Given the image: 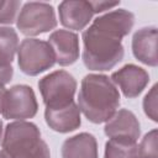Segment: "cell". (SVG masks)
I'll list each match as a JSON object with an SVG mask.
<instances>
[{"label":"cell","instance_id":"obj_20","mask_svg":"<svg viewBox=\"0 0 158 158\" xmlns=\"http://www.w3.org/2000/svg\"><path fill=\"white\" fill-rule=\"evenodd\" d=\"M91 4V7H93V11L94 14H100V12H104L106 10H110V9H114L116 6L120 5V1H115V2H109V1H90Z\"/></svg>","mask_w":158,"mask_h":158},{"label":"cell","instance_id":"obj_15","mask_svg":"<svg viewBox=\"0 0 158 158\" xmlns=\"http://www.w3.org/2000/svg\"><path fill=\"white\" fill-rule=\"evenodd\" d=\"M19 48V36L12 27H0V68L11 67Z\"/></svg>","mask_w":158,"mask_h":158},{"label":"cell","instance_id":"obj_13","mask_svg":"<svg viewBox=\"0 0 158 158\" xmlns=\"http://www.w3.org/2000/svg\"><path fill=\"white\" fill-rule=\"evenodd\" d=\"M46 123L56 132L68 133L75 131L81 125L80 110L75 102L70 104L67 107L57 110H44Z\"/></svg>","mask_w":158,"mask_h":158},{"label":"cell","instance_id":"obj_9","mask_svg":"<svg viewBox=\"0 0 158 158\" xmlns=\"http://www.w3.org/2000/svg\"><path fill=\"white\" fill-rule=\"evenodd\" d=\"M110 79L112 83L118 85L126 98L133 99L137 98L148 85L149 74L146 69L136 64H126L114 72Z\"/></svg>","mask_w":158,"mask_h":158},{"label":"cell","instance_id":"obj_12","mask_svg":"<svg viewBox=\"0 0 158 158\" xmlns=\"http://www.w3.org/2000/svg\"><path fill=\"white\" fill-rule=\"evenodd\" d=\"M157 36V27L149 26L137 30L132 37V53L135 58L149 67H157L158 64Z\"/></svg>","mask_w":158,"mask_h":158},{"label":"cell","instance_id":"obj_5","mask_svg":"<svg viewBox=\"0 0 158 158\" xmlns=\"http://www.w3.org/2000/svg\"><path fill=\"white\" fill-rule=\"evenodd\" d=\"M17 64L26 75L35 77L56 64V56L48 42L25 38L17 48Z\"/></svg>","mask_w":158,"mask_h":158},{"label":"cell","instance_id":"obj_8","mask_svg":"<svg viewBox=\"0 0 158 158\" xmlns=\"http://www.w3.org/2000/svg\"><path fill=\"white\" fill-rule=\"evenodd\" d=\"M104 132L110 139L137 142L141 135V126L138 118L132 111L120 109L106 121Z\"/></svg>","mask_w":158,"mask_h":158},{"label":"cell","instance_id":"obj_23","mask_svg":"<svg viewBox=\"0 0 158 158\" xmlns=\"http://www.w3.org/2000/svg\"><path fill=\"white\" fill-rule=\"evenodd\" d=\"M2 139V121L0 120V141Z\"/></svg>","mask_w":158,"mask_h":158},{"label":"cell","instance_id":"obj_16","mask_svg":"<svg viewBox=\"0 0 158 158\" xmlns=\"http://www.w3.org/2000/svg\"><path fill=\"white\" fill-rule=\"evenodd\" d=\"M104 158H139L137 142L125 139H109L105 144Z\"/></svg>","mask_w":158,"mask_h":158},{"label":"cell","instance_id":"obj_17","mask_svg":"<svg viewBox=\"0 0 158 158\" xmlns=\"http://www.w3.org/2000/svg\"><path fill=\"white\" fill-rule=\"evenodd\" d=\"M157 130L153 128L141 141L138 146L139 158H158V144H157Z\"/></svg>","mask_w":158,"mask_h":158},{"label":"cell","instance_id":"obj_3","mask_svg":"<svg viewBox=\"0 0 158 158\" xmlns=\"http://www.w3.org/2000/svg\"><path fill=\"white\" fill-rule=\"evenodd\" d=\"M0 158H51V152L36 123L15 121L5 127Z\"/></svg>","mask_w":158,"mask_h":158},{"label":"cell","instance_id":"obj_6","mask_svg":"<svg viewBox=\"0 0 158 158\" xmlns=\"http://www.w3.org/2000/svg\"><path fill=\"white\" fill-rule=\"evenodd\" d=\"M16 26L22 35L30 37L49 32L57 27L54 9L48 2H26L20 10Z\"/></svg>","mask_w":158,"mask_h":158},{"label":"cell","instance_id":"obj_14","mask_svg":"<svg viewBox=\"0 0 158 158\" xmlns=\"http://www.w3.org/2000/svg\"><path fill=\"white\" fill-rule=\"evenodd\" d=\"M60 153L62 158H99L96 138L91 133L80 132L63 142Z\"/></svg>","mask_w":158,"mask_h":158},{"label":"cell","instance_id":"obj_22","mask_svg":"<svg viewBox=\"0 0 158 158\" xmlns=\"http://www.w3.org/2000/svg\"><path fill=\"white\" fill-rule=\"evenodd\" d=\"M6 89L5 88H0V114H1V107H2V99H4V94H5Z\"/></svg>","mask_w":158,"mask_h":158},{"label":"cell","instance_id":"obj_10","mask_svg":"<svg viewBox=\"0 0 158 158\" xmlns=\"http://www.w3.org/2000/svg\"><path fill=\"white\" fill-rule=\"evenodd\" d=\"M48 43L56 56V63L62 67L74 64L79 58V37L68 30H56L49 35Z\"/></svg>","mask_w":158,"mask_h":158},{"label":"cell","instance_id":"obj_19","mask_svg":"<svg viewBox=\"0 0 158 158\" xmlns=\"http://www.w3.org/2000/svg\"><path fill=\"white\" fill-rule=\"evenodd\" d=\"M157 88L158 85L154 84L152 86V89L146 94L144 99H143V110L144 114L154 122L158 121V96H157Z\"/></svg>","mask_w":158,"mask_h":158},{"label":"cell","instance_id":"obj_1","mask_svg":"<svg viewBox=\"0 0 158 158\" xmlns=\"http://www.w3.org/2000/svg\"><path fill=\"white\" fill-rule=\"evenodd\" d=\"M135 25V15L126 9L109 11L94 20L83 32V63L90 70L112 69L123 58L122 38Z\"/></svg>","mask_w":158,"mask_h":158},{"label":"cell","instance_id":"obj_7","mask_svg":"<svg viewBox=\"0 0 158 158\" xmlns=\"http://www.w3.org/2000/svg\"><path fill=\"white\" fill-rule=\"evenodd\" d=\"M37 111L38 104L31 86L17 84L5 91L1 107V115L4 118L23 121L35 117Z\"/></svg>","mask_w":158,"mask_h":158},{"label":"cell","instance_id":"obj_21","mask_svg":"<svg viewBox=\"0 0 158 158\" xmlns=\"http://www.w3.org/2000/svg\"><path fill=\"white\" fill-rule=\"evenodd\" d=\"M14 75V68L11 67H5L0 68V88H4L6 84H9L12 79Z\"/></svg>","mask_w":158,"mask_h":158},{"label":"cell","instance_id":"obj_2","mask_svg":"<svg viewBox=\"0 0 158 158\" xmlns=\"http://www.w3.org/2000/svg\"><path fill=\"white\" fill-rule=\"evenodd\" d=\"M120 106V93L105 74H88L83 78L78 107L93 123L106 122Z\"/></svg>","mask_w":158,"mask_h":158},{"label":"cell","instance_id":"obj_4","mask_svg":"<svg viewBox=\"0 0 158 158\" xmlns=\"http://www.w3.org/2000/svg\"><path fill=\"white\" fill-rule=\"evenodd\" d=\"M38 89L46 109H63L74 102L77 80L65 70H56L40 79Z\"/></svg>","mask_w":158,"mask_h":158},{"label":"cell","instance_id":"obj_11","mask_svg":"<svg viewBox=\"0 0 158 158\" xmlns=\"http://www.w3.org/2000/svg\"><path fill=\"white\" fill-rule=\"evenodd\" d=\"M60 23L69 28L80 31L84 30L93 19L94 11L90 1L84 0H65L58 6Z\"/></svg>","mask_w":158,"mask_h":158},{"label":"cell","instance_id":"obj_18","mask_svg":"<svg viewBox=\"0 0 158 158\" xmlns=\"http://www.w3.org/2000/svg\"><path fill=\"white\" fill-rule=\"evenodd\" d=\"M20 6L21 1L17 0H0V25L14 23Z\"/></svg>","mask_w":158,"mask_h":158}]
</instances>
